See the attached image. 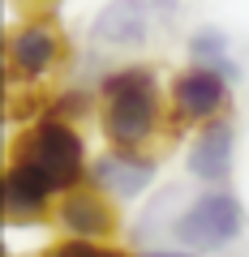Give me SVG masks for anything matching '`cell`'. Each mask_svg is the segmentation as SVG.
Segmentation results:
<instances>
[{
    "label": "cell",
    "mask_w": 249,
    "mask_h": 257,
    "mask_svg": "<svg viewBox=\"0 0 249 257\" xmlns=\"http://www.w3.org/2000/svg\"><path fill=\"white\" fill-rule=\"evenodd\" d=\"M82 180H91V167H86V146L77 138V128L69 120L43 111L26 124V133L9 159L5 219L35 223L56 197H69L73 189H82Z\"/></svg>",
    "instance_id": "1"
},
{
    "label": "cell",
    "mask_w": 249,
    "mask_h": 257,
    "mask_svg": "<svg viewBox=\"0 0 249 257\" xmlns=\"http://www.w3.org/2000/svg\"><path fill=\"white\" fill-rule=\"evenodd\" d=\"M99 99H103V138L112 150L142 155L150 138L163 124V90H159L155 69L146 64H125L99 77Z\"/></svg>",
    "instance_id": "2"
},
{
    "label": "cell",
    "mask_w": 249,
    "mask_h": 257,
    "mask_svg": "<svg viewBox=\"0 0 249 257\" xmlns=\"http://www.w3.org/2000/svg\"><path fill=\"white\" fill-rule=\"evenodd\" d=\"M185 0H108L91 22V47L138 52L176 30Z\"/></svg>",
    "instance_id": "3"
},
{
    "label": "cell",
    "mask_w": 249,
    "mask_h": 257,
    "mask_svg": "<svg viewBox=\"0 0 249 257\" xmlns=\"http://www.w3.org/2000/svg\"><path fill=\"white\" fill-rule=\"evenodd\" d=\"M245 231V206L232 189H202L194 202L172 219V236L189 253H219Z\"/></svg>",
    "instance_id": "4"
},
{
    "label": "cell",
    "mask_w": 249,
    "mask_h": 257,
    "mask_svg": "<svg viewBox=\"0 0 249 257\" xmlns=\"http://www.w3.org/2000/svg\"><path fill=\"white\" fill-rule=\"evenodd\" d=\"M60 60H65V39L56 35V26L43 22V18L22 22L9 35V43H5V77H9V86L47 82L60 69Z\"/></svg>",
    "instance_id": "5"
},
{
    "label": "cell",
    "mask_w": 249,
    "mask_h": 257,
    "mask_svg": "<svg viewBox=\"0 0 249 257\" xmlns=\"http://www.w3.org/2000/svg\"><path fill=\"white\" fill-rule=\"evenodd\" d=\"M228 103H232V82L228 77L211 73V69H198V64H189L185 73H176V82H172V120H176V128L215 124V120L228 116Z\"/></svg>",
    "instance_id": "6"
},
{
    "label": "cell",
    "mask_w": 249,
    "mask_h": 257,
    "mask_svg": "<svg viewBox=\"0 0 249 257\" xmlns=\"http://www.w3.org/2000/svg\"><path fill=\"white\" fill-rule=\"evenodd\" d=\"M159 163L150 155H125V150H108L91 163V189H99L108 202H133L155 184Z\"/></svg>",
    "instance_id": "7"
},
{
    "label": "cell",
    "mask_w": 249,
    "mask_h": 257,
    "mask_svg": "<svg viewBox=\"0 0 249 257\" xmlns=\"http://www.w3.org/2000/svg\"><path fill=\"white\" fill-rule=\"evenodd\" d=\"M232 155H236V124L232 116L215 120V124L198 128L194 146H189V176L211 189H228V176H232Z\"/></svg>",
    "instance_id": "8"
},
{
    "label": "cell",
    "mask_w": 249,
    "mask_h": 257,
    "mask_svg": "<svg viewBox=\"0 0 249 257\" xmlns=\"http://www.w3.org/2000/svg\"><path fill=\"white\" fill-rule=\"evenodd\" d=\"M56 223L69 231V240H86V244H103L116 231V210L99 189H73L69 197L56 202Z\"/></svg>",
    "instance_id": "9"
},
{
    "label": "cell",
    "mask_w": 249,
    "mask_h": 257,
    "mask_svg": "<svg viewBox=\"0 0 249 257\" xmlns=\"http://www.w3.org/2000/svg\"><path fill=\"white\" fill-rule=\"evenodd\" d=\"M189 60L198 64V69H211V73L219 77H236V56H232V39L223 26H198L194 35H189Z\"/></svg>",
    "instance_id": "10"
},
{
    "label": "cell",
    "mask_w": 249,
    "mask_h": 257,
    "mask_svg": "<svg viewBox=\"0 0 249 257\" xmlns=\"http://www.w3.org/2000/svg\"><path fill=\"white\" fill-rule=\"evenodd\" d=\"M142 257H202V253H189V248H150Z\"/></svg>",
    "instance_id": "11"
}]
</instances>
